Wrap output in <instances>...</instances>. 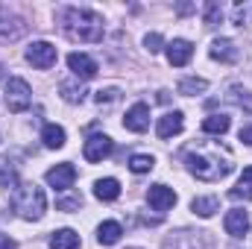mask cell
Wrapping results in <instances>:
<instances>
[{"instance_id":"cell-1","label":"cell","mask_w":252,"mask_h":249,"mask_svg":"<svg viewBox=\"0 0 252 249\" xmlns=\"http://www.w3.org/2000/svg\"><path fill=\"white\" fill-rule=\"evenodd\" d=\"M185 161H188V170L202 182H220L235 170L232 153L220 147H193Z\"/></svg>"},{"instance_id":"cell-2","label":"cell","mask_w":252,"mask_h":249,"mask_svg":"<svg viewBox=\"0 0 252 249\" xmlns=\"http://www.w3.org/2000/svg\"><path fill=\"white\" fill-rule=\"evenodd\" d=\"M59 24H62V32L70 41H79V44L103 41V18L91 9H76V6L62 9Z\"/></svg>"},{"instance_id":"cell-3","label":"cell","mask_w":252,"mask_h":249,"mask_svg":"<svg viewBox=\"0 0 252 249\" xmlns=\"http://www.w3.org/2000/svg\"><path fill=\"white\" fill-rule=\"evenodd\" d=\"M12 205H15V211L24 220H41L44 211H47V196H44V190L38 185H24L15 193Z\"/></svg>"},{"instance_id":"cell-4","label":"cell","mask_w":252,"mask_h":249,"mask_svg":"<svg viewBox=\"0 0 252 249\" xmlns=\"http://www.w3.org/2000/svg\"><path fill=\"white\" fill-rule=\"evenodd\" d=\"M30 103H32V88H30V82L21 79V76H12V79L6 82V106H9V112H27Z\"/></svg>"},{"instance_id":"cell-5","label":"cell","mask_w":252,"mask_h":249,"mask_svg":"<svg viewBox=\"0 0 252 249\" xmlns=\"http://www.w3.org/2000/svg\"><path fill=\"white\" fill-rule=\"evenodd\" d=\"M56 47L50 44V41H32L30 47H27V62L32 64V67H38V70H47V67H53L56 64Z\"/></svg>"},{"instance_id":"cell-6","label":"cell","mask_w":252,"mask_h":249,"mask_svg":"<svg viewBox=\"0 0 252 249\" xmlns=\"http://www.w3.org/2000/svg\"><path fill=\"white\" fill-rule=\"evenodd\" d=\"M112 150H115V141H112L109 135H91V138L85 141V147H82V156H85V161L97 164V161L109 158Z\"/></svg>"},{"instance_id":"cell-7","label":"cell","mask_w":252,"mask_h":249,"mask_svg":"<svg viewBox=\"0 0 252 249\" xmlns=\"http://www.w3.org/2000/svg\"><path fill=\"white\" fill-rule=\"evenodd\" d=\"M44 179H47V185L56 187V190H67V187L76 182V167H73L70 161H62V164L50 167V170L44 173Z\"/></svg>"},{"instance_id":"cell-8","label":"cell","mask_w":252,"mask_h":249,"mask_svg":"<svg viewBox=\"0 0 252 249\" xmlns=\"http://www.w3.org/2000/svg\"><path fill=\"white\" fill-rule=\"evenodd\" d=\"M67 67H70V73L76 76V79H91V76H97V62L88 56V53H70L67 56Z\"/></svg>"},{"instance_id":"cell-9","label":"cell","mask_w":252,"mask_h":249,"mask_svg":"<svg viewBox=\"0 0 252 249\" xmlns=\"http://www.w3.org/2000/svg\"><path fill=\"white\" fill-rule=\"evenodd\" d=\"M147 202H150L153 211H167V208L176 205V193H173V187H167V185H153L147 190Z\"/></svg>"},{"instance_id":"cell-10","label":"cell","mask_w":252,"mask_h":249,"mask_svg":"<svg viewBox=\"0 0 252 249\" xmlns=\"http://www.w3.org/2000/svg\"><path fill=\"white\" fill-rule=\"evenodd\" d=\"M124 126L129 132H138V135L147 132V129H150V106H147V103H135V106L126 112Z\"/></svg>"},{"instance_id":"cell-11","label":"cell","mask_w":252,"mask_h":249,"mask_svg":"<svg viewBox=\"0 0 252 249\" xmlns=\"http://www.w3.org/2000/svg\"><path fill=\"white\" fill-rule=\"evenodd\" d=\"M190 56H193V44L185 41V38H173L167 44V62L173 67H185L190 62Z\"/></svg>"},{"instance_id":"cell-12","label":"cell","mask_w":252,"mask_h":249,"mask_svg":"<svg viewBox=\"0 0 252 249\" xmlns=\"http://www.w3.org/2000/svg\"><path fill=\"white\" fill-rule=\"evenodd\" d=\"M223 226H226V235H232V238H244V235L250 232V217H247L244 208H232V211L226 214Z\"/></svg>"},{"instance_id":"cell-13","label":"cell","mask_w":252,"mask_h":249,"mask_svg":"<svg viewBox=\"0 0 252 249\" xmlns=\"http://www.w3.org/2000/svg\"><path fill=\"white\" fill-rule=\"evenodd\" d=\"M185 129V115L182 112H167L164 118H158V126H156V135L158 138H173Z\"/></svg>"},{"instance_id":"cell-14","label":"cell","mask_w":252,"mask_h":249,"mask_svg":"<svg viewBox=\"0 0 252 249\" xmlns=\"http://www.w3.org/2000/svg\"><path fill=\"white\" fill-rule=\"evenodd\" d=\"M27 30V24L21 18H12V15H0V41H15L21 38Z\"/></svg>"},{"instance_id":"cell-15","label":"cell","mask_w":252,"mask_h":249,"mask_svg":"<svg viewBox=\"0 0 252 249\" xmlns=\"http://www.w3.org/2000/svg\"><path fill=\"white\" fill-rule=\"evenodd\" d=\"M211 59H217V62H223V64L238 62V47H235V41L217 38V41L211 44Z\"/></svg>"},{"instance_id":"cell-16","label":"cell","mask_w":252,"mask_h":249,"mask_svg":"<svg viewBox=\"0 0 252 249\" xmlns=\"http://www.w3.org/2000/svg\"><path fill=\"white\" fill-rule=\"evenodd\" d=\"M121 235H124V226H121L118 220H106V223H100V229H97V241H100L103 247H115V244L121 241Z\"/></svg>"},{"instance_id":"cell-17","label":"cell","mask_w":252,"mask_h":249,"mask_svg":"<svg viewBox=\"0 0 252 249\" xmlns=\"http://www.w3.org/2000/svg\"><path fill=\"white\" fill-rule=\"evenodd\" d=\"M94 196L103 202H115L121 196V182L118 179H97L94 182Z\"/></svg>"},{"instance_id":"cell-18","label":"cell","mask_w":252,"mask_h":249,"mask_svg":"<svg viewBox=\"0 0 252 249\" xmlns=\"http://www.w3.org/2000/svg\"><path fill=\"white\" fill-rule=\"evenodd\" d=\"M76 247H79V235L73 229H59L50 238V249H76Z\"/></svg>"},{"instance_id":"cell-19","label":"cell","mask_w":252,"mask_h":249,"mask_svg":"<svg viewBox=\"0 0 252 249\" xmlns=\"http://www.w3.org/2000/svg\"><path fill=\"white\" fill-rule=\"evenodd\" d=\"M229 196H232V199H252V164L250 167H244L238 185L229 190Z\"/></svg>"},{"instance_id":"cell-20","label":"cell","mask_w":252,"mask_h":249,"mask_svg":"<svg viewBox=\"0 0 252 249\" xmlns=\"http://www.w3.org/2000/svg\"><path fill=\"white\" fill-rule=\"evenodd\" d=\"M41 141L47 150H59V147H64V129L56 124H47L41 129Z\"/></svg>"},{"instance_id":"cell-21","label":"cell","mask_w":252,"mask_h":249,"mask_svg":"<svg viewBox=\"0 0 252 249\" xmlns=\"http://www.w3.org/2000/svg\"><path fill=\"white\" fill-rule=\"evenodd\" d=\"M229 126H232V121H229L226 115H208V118L202 121V132H205V135H226Z\"/></svg>"},{"instance_id":"cell-22","label":"cell","mask_w":252,"mask_h":249,"mask_svg":"<svg viewBox=\"0 0 252 249\" xmlns=\"http://www.w3.org/2000/svg\"><path fill=\"white\" fill-rule=\"evenodd\" d=\"M217 208H220V199H217V196H196V199L190 202V211L199 214V217H211Z\"/></svg>"},{"instance_id":"cell-23","label":"cell","mask_w":252,"mask_h":249,"mask_svg":"<svg viewBox=\"0 0 252 249\" xmlns=\"http://www.w3.org/2000/svg\"><path fill=\"white\" fill-rule=\"evenodd\" d=\"M226 97H229V100H232L235 106H241V109H244L247 115H252V94L247 91V88H241V85H232Z\"/></svg>"},{"instance_id":"cell-24","label":"cell","mask_w":252,"mask_h":249,"mask_svg":"<svg viewBox=\"0 0 252 249\" xmlns=\"http://www.w3.org/2000/svg\"><path fill=\"white\" fill-rule=\"evenodd\" d=\"M205 88H208V82H205L202 76H188V79H182V82H179V94H185V97L202 94Z\"/></svg>"},{"instance_id":"cell-25","label":"cell","mask_w":252,"mask_h":249,"mask_svg":"<svg viewBox=\"0 0 252 249\" xmlns=\"http://www.w3.org/2000/svg\"><path fill=\"white\" fill-rule=\"evenodd\" d=\"M156 167V158L153 156H132L129 158V170L132 173H150Z\"/></svg>"},{"instance_id":"cell-26","label":"cell","mask_w":252,"mask_h":249,"mask_svg":"<svg viewBox=\"0 0 252 249\" xmlns=\"http://www.w3.org/2000/svg\"><path fill=\"white\" fill-rule=\"evenodd\" d=\"M59 91H62V97L67 103H82V100H85V88H82V85L76 88V85H70V82H62Z\"/></svg>"},{"instance_id":"cell-27","label":"cell","mask_w":252,"mask_h":249,"mask_svg":"<svg viewBox=\"0 0 252 249\" xmlns=\"http://www.w3.org/2000/svg\"><path fill=\"white\" fill-rule=\"evenodd\" d=\"M3 167H0V190H12V187L18 185V173L6 164V161H0Z\"/></svg>"},{"instance_id":"cell-28","label":"cell","mask_w":252,"mask_h":249,"mask_svg":"<svg viewBox=\"0 0 252 249\" xmlns=\"http://www.w3.org/2000/svg\"><path fill=\"white\" fill-rule=\"evenodd\" d=\"M223 21V6L220 3H205V27H217Z\"/></svg>"},{"instance_id":"cell-29","label":"cell","mask_w":252,"mask_h":249,"mask_svg":"<svg viewBox=\"0 0 252 249\" xmlns=\"http://www.w3.org/2000/svg\"><path fill=\"white\" fill-rule=\"evenodd\" d=\"M161 44H164V38H161L158 32H150V35L144 38V47H147L150 53H158V50H161Z\"/></svg>"},{"instance_id":"cell-30","label":"cell","mask_w":252,"mask_h":249,"mask_svg":"<svg viewBox=\"0 0 252 249\" xmlns=\"http://www.w3.org/2000/svg\"><path fill=\"white\" fill-rule=\"evenodd\" d=\"M79 205H82V196H64V199H59V211H73Z\"/></svg>"},{"instance_id":"cell-31","label":"cell","mask_w":252,"mask_h":249,"mask_svg":"<svg viewBox=\"0 0 252 249\" xmlns=\"http://www.w3.org/2000/svg\"><path fill=\"white\" fill-rule=\"evenodd\" d=\"M100 106L103 103H112V100H118V88H106V91H97V97H94Z\"/></svg>"},{"instance_id":"cell-32","label":"cell","mask_w":252,"mask_h":249,"mask_svg":"<svg viewBox=\"0 0 252 249\" xmlns=\"http://www.w3.org/2000/svg\"><path fill=\"white\" fill-rule=\"evenodd\" d=\"M241 141L252 147V126H244V129H241Z\"/></svg>"},{"instance_id":"cell-33","label":"cell","mask_w":252,"mask_h":249,"mask_svg":"<svg viewBox=\"0 0 252 249\" xmlns=\"http://www.w3.org/2000/svg\"><path fill=\"white\" fill-rule=\"evenodd\" d=\"M0 249H18V247H15V241H12V238L0 235Z\"/></svg>"},{"instance_id":"cell-34","label":"cell","mask_w":252,"mask_h":249,"mask_svg":"<svg viewBox=\"0 0 252 249\" xmlns=\"http://www.w3.org/2000/svg\"><path fill=\"white\" fill-rule=\"evenodd\" d=\"M188 12H193V6H190V3H182V6H179V15H188Z\"/></svg>"}]
</instances>
